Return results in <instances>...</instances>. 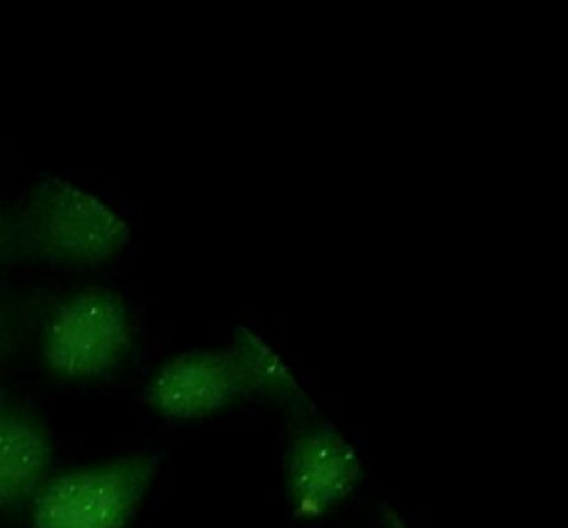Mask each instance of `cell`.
I'll return each instance as SVG.
<instances>
[{
	"mask_svg": "<svg viewBox=\"0 0 568 528\" xmlns=\"http://www.w3.org/2000/svg\"><path fill=\"white\" fill-rule=\"evenodd\" d=\"M29 246L62 264H102L129 242L126 222L102 200L80 186L47 177L31 193L24 209Z\"/></svg>",
	"mask_w": 568,
	"mask_h": 528,
	"instance_id": "6da1fadb",
	"label": "cell"
},
{
	"mask_svg": "<svg viewBox=\"0 0 568 528\" xmlns=\"http://www.w3.org/2000/svg\"><path fill=\"white\" fill-rule=\"evenodd\" d=\"M155 468L153 455H129L69 470L40 488L33 528H124Z\"/></svg>",
	"mask_w": 568,
	"mask_h": 528,
	"instance_id": "7a4b0ae2",
	"label": "cell"
},
{
	"mask_svg": "<svg viewBox=\"0 0 568 528\" xmlns=\"http://www.w3.org/2000/svg\"><path fill=\"white\" fill-rule=\"evenodd\" d=\"M133 344V322L120 295L84 288L49 317L42 359L60 377L87 379L113 370Z\"/></svg>",
	"mask_w": 568,
	"mask_h": 528,
	"instance_id": "3957f363",
	"label": "cell"
},
{
	"mask_svg": "<svg viewBox=\"0 0 568 528\" xmlns=\"http://www.w3.org/2000/svg\"><path fill=\"white\" fill-rule=\"evenodd\" d=\"M246 393L231 348H195L171 357L155 370L146 386V402L169 419H197Z\"/></svg>",
	"mask_w": 568,
	"mask_h": 528,
	"instance_id": "277c9868",
	"label": "cell"
},
{
	"mask_svg": "<svg viewBox=\"0 0 568 528\" xmlns=\"http://www.w3.org/2000/svg\"><path fill=\"white\" fill-rule=\"evenodd\" d=\"M355 448L331 426L300 433L286 453V493L295 515L317 517L344 501L359 484Z\"/></svg>",
	"mask_w": 568,
	"mask_h": 528,
	"instance_id": "5b68a950",
	"label": "cell"
},
{
	"mask_svg": "<svg viewBox=\"0 0 568 528\" xmlns=\"http://www.w3.org/2000/svg\"><path fill=\"white\" fill-rule=\"evenodd\" d=\"M51 464V444L29 417L0 410V508L40 493Z\"/></svg>",
	"mask_w": 568,
	"mask_h": 528,
	"instance_id": "8992f818",
	"label": "cell"
},
{
	"mask_svg": "<svg viewBox=\"0 0 568 528\" xmlns=\"http://www.w3.org/2000/svg\"><path fill=\"white\" fill-rule=\"evenodd\" d=\"M231 351L237 357L248 393H262L266 397L295 406L306 404V395L295 382V377L255 333L246 328L237 331Z\"/></svg>",
	"mask_w": 568,
	"mask_h": 528,
	"instance_id": "52a82bcc",
	"label": "cell"
},
{
	"mask_svg": "<svg viewBox=\"0 0 568 528\" xmlns=\"http://www.w3.org/2000/svg\"><path fill=\"white\" fill-rule=\"evenodd\" d=\"M0 248H2V217H0Z\"/></svg>",
	"mask_w": 568,
	"mask_h": 528,
	"instance_id": "ba28073f",
	"label": "cell"
}]
</instances>
